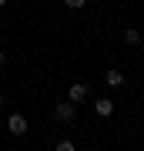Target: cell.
Here are the masks:
<instances>
[{
    "instance_id": "5",
    "label": "cell",
    "mask_w": 144,
    "mask_h": 151,
    "mask_svg": "<svg viewBox=\"0 0 144 151\" xmlns=\"http://www.w3.org/2000/svg\"><path fill=\"white\" fill-rule=\"evenodd\" d=\"M104 84H107V87H121V84H124V74H121L117 67H111V70L104 74Z\"/></svg>"
},
{
    "instance_id": "9",
    "label": "cell",
    "mask_w": 144,
    "mask_h": 151,
    "mask_svg": "<svg viewBox=\"0 0 144 151\" xmlns=\"http://www.w3.org/2000/svg\"><path fill=\"white\" fill-rule=\"evenodd\" d=\"M0 67H4V50H0Z\"/></svg>"
},
{
    "instance_id": "4",
    "label": "cell",
    "mask_w": 144,
    "mask_h": 151,
    "mask_svg": "<svg viewBox=\"0 0 144 151\" xmlns=\"http://www.w3.org/2000/svg\"><path fill=\"white\" fill-rule=\"evenodd\" d=\"M94 114H97V118H111V114H114V101H111V97H97V101H94Z\"/></svg>"
},
{
    "instance_id": "6",
    "label": "cell",
    "mask_w": 144,
    "mask_h": 151,
    "mask_svg": "<svg viewBox=\"0 0 144 151\" xmlns=\"http://www.w3.org/2000/svg\"><path fill=\"white\" fill-rule=\"evenodd\" d=\"M124 44H141V30L138 27H124Z\"/></svg>"
},
{
    "instance_id": "1",
    "label": "cell",
    "mask_w": 144,
    "mask_h": 151,
    "mask_svg": "<svg viewBox=\"0 0 144 151\" xmlns=\"http://www.w3.org/2000/svg\"><path fill=\"white\" fill-rule=\"evenodd\" d=\"M87 94H91V91H87V84H84V81H74V84H70V91H67V104H84Z\"/></svg>"
},
{
    "instance_id": "2",
    "label": "cell",
    "mask_w": 144,
    "mask_h": 151,
    "mask_svg": "<svg viewBox=\"0 0 144 151\" xmlns=\"http://www.w3.org/2000/svg\"><path fill=\"white\" fill-rule=\"evenodd\" d=\"M7 131H10V134H27V118L24 114H10V118H7Z\"/></svg>"
},
{
    "instance_id": "8",
    "label": "cell",
    "mask_w": 144,
    "mask_h": 151,
    "mask_svg": "<svg viewBox=\"0 0 144 151\" xmlns=\"http://www.w3.org/2000/svg\"><path fill=\"white\" fill-rule=\"evenodd\" d=\"M4 104H7V101H4V94H0V111H4Z\"/></svg>"
},
{
    "instance_id": "7",
    "label": "cell",
    "mask_w": 144,
    "mask_h": 151,
    "mask_svg": "<svg viewBox=\"0 0 144 151\" xmlns=\"http://www.w3.org/2000/svg\"><path fill=\"white\" fill-rule=\"evenodd\" d=\"M54 151H77V148H74V141H57Z\"/></svg>"
},
{
    "instance_id": "3",
    "label": "cell",
    "mask_w": 144,
    "mask_h": 151,
    "mask_svg": "<svg viewBox=\"0 0 144 151\" xmlns=\"http://www.w3.org/2000/svg\"><path fill=\"white\" fill-rule=\"evenodd\" d=\"M74 114H77V108H74V104H67V101H60L57 104V108H54V118H57V121H74Z\"/></svg>"
}]
</instances>
